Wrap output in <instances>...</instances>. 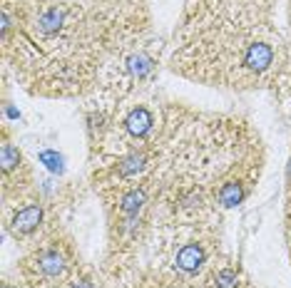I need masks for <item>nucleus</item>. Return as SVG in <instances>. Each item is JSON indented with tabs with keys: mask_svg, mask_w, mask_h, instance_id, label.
I'll list each match as a JSON object with an SVG mask.
<instances>
[{
	"mask_svg": "<svg viewBox=\"0 0 291 288\" xmlns=\"http://www.w3.org/2000/svg\"><path fill=\"white\" fill-rule=\"evenodd\" d=\"M107 47L82 0H30L23 35L3 55V67L32 97L75 100L97 87Z\"/></svg>",
	"mask_w": 291,
	"mask_h": 288,
	"instance_id": "nucleus-1",
	"label": "nucleus"
},
{
	"mask_svg": "<svg viewBox=\"0 0 291 288\" xmlns=\"http://www.w3.org/2000/svg\"><path fill=\"white\" fill-rule=\"evenodd\" d=\"M167 67L197 85L257 92L291 77V50L274 20L179 18Z\"/></svg>",
	"mask_w": 291,
	"mask_h": 288,
	"instance_id": "nucleus-2",
	"label": "nucleus"
},
{
	"mask_svg": "<svg viewBox=\"0 0 291 288\" xmlns=\"http://www.w3.org/2000/svg\"><path fill=\"white\" fill-rule=\"evenodd\" d=\"M105 211L107 246L100 273L132 266L145 259L149 238L157 229L159 211V176H149L135 184H124L100 194Z\"/></svg>",
	"mask_w": 291,
	"mask_h": 288,
	"instance_id": "nucleus-3",
	"label": "nucleus"
},
{
	"mask_svg": "<svg viewBox=\"0 0 291 288\" xmlns=\"http://www.w3.org/2000/svg\"><path fill=\"white\" fill-rule=\"evenodd\" d=\"M222 254H224L222 219H206V221L159 219L149 238L145 261L182 281L199 286L204 273Z\"/></svg>",
	"mask_w": 291,
	"mask_h": 288,
	"instance_id": "nucleus-4",
	"label": "nucleus"
},
{
	"mask_svg": "<svg viewBox=\"0 0 291 288\" xmlns=\"http://www.w3.org/2000/svg\"><path fill=\"white\" fill-rule=\"evenodd\" d=\"M170 42L159 32H149L122 47L112 50L100 72L95 92L88 97L92 105L117 107L130 100L154 92V85L167 65Z\"/></svg>",
	"mask_w": 291,
	"mask_h": 288,
	"instance_id": "nucleus-5",
	"label": "nucleus"
},
{
	"mask_svg": "<svg viewBox=\"0 0 291 288\" xmlns=\"http://www.w3.org/2000/svg\"><path fill=\"white\" fill-rule=\"evenodd\" d=\"M82 263L85 261L72 233L65 229V224H60L35 246L23 251L13 276L23 283V288H62Z\"/></svg>",
	"mask_w": 291,
	"mask_h": 288,
	"instance_id": "nucleus-6",
	"label": "nucleus"
},
{
	"mask_svg": "<svg viewBox=\"0 0 291 288\" xmlns=\"http://www.w3.org/2000/svg\"><path fill=\"white\" fill-rule=\"evenodd\" d=\"M60 224V206L50 202L40 186L25 197L3 202V231L25 251L45 238Z\"/></svg>",
	"mask_w": 291,
	"mask_h": 288,
	"instance_id": "nucleus-7",
	"label": "nucleus"
},
{
	"mask_svg": "<svg viewBox=\"0 0 291 288\" xmlns=\"http://www.w3.org/2000/svg\"><path fill=\"white\" fill-rule=\"evenodd\" d=\"M95 15L107 55L152 32V13L149 0H82Z\"/></svg>",
	"mask_w": 291,
	"mask_h": 288,
	"instance_id": "nucleus-8",
	"label": "nucleus"
},
{
	"mask_svg": "<svg viewBox=\"0 0 291 288\" xmlns=\"http://www.w3.org/2000/svg\"><path fill=\"white\" fill-rule=\"evenodd\" d=\"M37 189V174L28 162L25 152L13 139L10 124L3 122L0 129V202L25 197Z\"/></svg>",
	"mask_w": 291,
	"mask_h": 288,
	"instance_id": "nucleus-9",
	"label": "nucleus"
},
{
	"mask_svg": "<svg viewBox=\"0 0 291 288\" xmlns=\"http://www.w3.org/2000/svg\"><path fill=\"white\" fill-rule=\"evenodd\" d=\"M100 288H199L189 281H182L172 273L152 266L149 261H137L132 266L100 273Z\"/></svg>",
	"mask_w": 291,
	"mask_h": 288,
	"instance_id": "nucleus-10",
	"label": "nucleus"
},
{
	"mask_svg": "<svg viewBox=\"0 0 291 288\" xmlns=\"http://www.w3.org/2000/svg\"><path fill=\"white\" fill-rule=\"evenodd\" d=\"M199 288H257V286L252 283V278L244 271L241 261L224 251L212 263V268L204 273Z\"/></svg>",
	"mask_w": 291,
	"mask_h": 288,
	"instance_id": "nucleus-11",
	"label": "nucleus"
},
{
	"mask_svg": "<svg viewBox=\"0 0 291 288\" xmlns=\"http://www.w3.org/2000/svg\"><path fill=\"white\" fill-rule=\"evenodd\" d=\"M62 288H100V271H95L90 263H82L65 283Z\"/></svg>",
	"mask_w": 291,
	"mask_h": 288,
	"instance_id": "nucleus-12",
	"label": "nucleus"
},
{
	"mask_svg": "<svg viewBox=\"0 0 291 288\" xmlns=\"http://www.w3.org/2000/svg\"><path fill=\"white\" fill-rule=\"evenodd\" d=\"M284 216H291V152H289V162H286V174H284Z\"/></svg>",
	"mask_w": 291,
	"mask_h": 288,
	"instance_id": "nucleus-13",
	"label": "nucleus"
}]
</instances>
